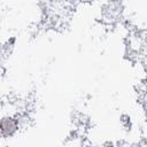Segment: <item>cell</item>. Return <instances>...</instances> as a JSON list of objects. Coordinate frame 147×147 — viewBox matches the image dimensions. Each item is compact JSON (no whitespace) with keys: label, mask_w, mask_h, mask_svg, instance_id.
<instances>
[{"label":"cell","mask_w":147,"mask_h":147,"mask_svg":"<svg viewBox=\"0 0 147 147\" xmlns=\"http://www.w3.org/2000/svg\"><path fill=\"white\" fill-rule=\"evenodd\" d=\"M18 122L15 116H2L0 123V130L2 138L11 137L16 131H18Z\"/></svg>","instance_id":"obj_1"}]
</instances>
